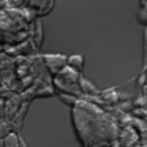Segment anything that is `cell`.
Listing matches in <instances>:
<instances>
[{
    "label": "cell",
    "mask_w": 147,
    "mask_h": 147,
    "mask_svg": "<svg viewBox=\"0 0 147 147\" xmlns=\"http://www.w3.org/2000/svg\"><path fill=\"white\" fill-rule=\"evenodd\" d=\"M0 147H3V143H2V140H0Z\"/></svg>",
    "instance_id": "obj_12"
},
{
    "label": "cell",
    "mask_w": 147,
    "mask_h": 147,
    "mask_svg": "<svg viewBox=\"0 0 147 147\" xmlns=\"http://www.w3.org/2000/svg\"><path fill=\"white\" fill-rule=\"evenodd\" d=\"M59 98L63 101V103H65L67 105H69V106L75 107L76 104L78 103L77 101L76 96H73V95L69 94H65V93H59Z\"/></svg>",
    "instance_id": "obj_7"
},
{
    "label": "cell",
    "mask_w": 147,
    "mask_h": 147,
    "mask_svg": "<svg viewBox=\"0 0 147 147\" xmlns=\"http://www.w3.org/2000/svg\"><path fill=\"white\" fill-rule=\"evenodd\" d=\"M137 21H138L140 24L142 25H146V21H147V13L145 10V7H139L138 9V13H137Z\"/></svg>",
    "instance_id": "obj_9"
},
{
    "label": "cell",
    "mask_w": 147,
    "mask_h": 147,
    "mask_svg": "<svg viewBox=\"0 0 147 147\" xmlns=\"http://www.w3.org/2000/svg\"><path fill=\"white\" fill-rule=\"evenodd\" d=\"M19 140L20 136L14 131H11L2 140L3 147H19Z\"/></svg>",
    "instance_id": "obj_5"
},
{
    "label": "cell",
    "mask_w": 147,
    "mask_h": 147,
    "mask_svg": "<svg viewBox=\"0 0 147 147\" xmlns=\"http://www.w3.org/2000/svg\"><path fill=\"white\" fill-rule=\"evenodd\" d=\"M19 147H28L26 143H25V141L21 137H20V140H19Z\"/></svg>",
    "instance_id": "obj_11"
},
{
    "label": "cell",
    "mask_w": 147,
    "mask_h": 147,
    "mask_svg": "<svg viewBox=\"0 0 147 147\" xmlns=\"http://www.w3.org/2000/svg\"><path fill=\"white\" fill-rule=\"evenodd\" d=\"M79 77L80 75L78 73L65 67L63 71L55 75V85L57 86V88L61 90V93L77 97L81 94L80 87H79Z\"/></svg>",
    "instance_id": "obj_1"
},
{
    "label": "cell",
    "mask_w": 147,
    "mask_h": 147,
    "mask_svg": "<svg viewBox=\"0 0 147 147\" xmlns=\"http://www.w3.org/2000/svg\"><path fill=\"white\" fill-rule=\"evenodd\" d=\"M67 57L59 53H47L43 55V61L49 71L53 75H57L67 67Z\"/></svg>",
    "instance_id": "obj_2"
},
{
    "label": "cell",
    "mask_w": 147,
    "mask_h": 147,
    "mask_svg": "<svg viewBox=\"0 0 147 147\" xmlns=\"http://www.w3.org/2000/svg\"><path fill=\"white\" fill-rule=\"evenodd\" d=\"M34 41L37 47H40L41 43L43 42V27L41 26L40 22L37 21L36 27H35V35H34Z\"/></svg>",
    "instance_id": "obj_8"
},
{
    "label": "cell",
    "mask_w": 147,
    "mask_h": 147,
    "mask_svg": "<svg viewBox=\"0 0 147 147\" xmlns=\"http://www.w3.org/2000/svg\"><path fill=\"white\" fill-rule=\"evenodd\" d=\"M53 7H55V2L53 1H42L38 8V12H37L38 17H43L49 15L53 11Z\"/></svg>",
    "instance_id": "obj_6"
},
{
    "label": "cell",
    "mask_w": 147,
    "mask_h": 147,
    "mask_svg": "<svg viewBox=\"0 0 147 147\" xmlns=\"http://www.w3.org/2000/svg\"><path fill=\"white\" fill-rule=\"evenodd\" d=\"M84 65H85V57L84 55H71L67 57V67L71 69V71H76L79 75L82 74L84 71Z\"/></svg>",
    "instance_id": "obj_3"
},
{
    "label": "cell",
    "mask_w": 147,
    "mask_h": 147,
    "mask_svg": "<svg viewBox=\"0 0 147 147\" xmlns=\"http://www.w3.org/2000/svg\"><path fill=\"white\" fill-rule=\"evenodd\" d=\"M79 87H80L81 93H84L89 96L95 97L100 94V91L98 90V88L90 80L85 78L82 75H80V77H79Z\"/></svg>",
    "instance_id": "obj_4"
},
{
    "label": "cell",
    "mask_w": 147,
    "mask_h": 147,
    "mask_svg": "<svg viewBox=\"0 0 147 147\" xmlns=\"http://www.w3.org/2000/svg\"><path fill=\"white\" fill-rule=\"evenodd\" d=\"M11 127L7 123H1L0 124V140H3L9 133L11 132Z\"/></svg>",
    "instance_id": "obj_10"
},
{
    "label": "cell",
    "mask_w": 147,
    "mask_h": 147,
    "mask_svg": "<svg viewBox=\"0 0 147 147\" xmlns=\"http://www.w3.org/2000/svg\"><path fill=\"white\" fill-rule=\"evenodd\" d=\"M0 85H1V77H0Z\"/></svg>",
    "instance_id": "obj_13"
}]
</instances>
